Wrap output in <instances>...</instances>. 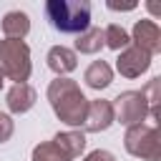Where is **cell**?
Wrapping results in <instances>:
<instances>
[{
  "mask_svg": "<svg viewBox=\"0 0 161 161\" xmlns=\"http://www.w3.org/2000/svg\"><path fill=\"white\" fill-rule=\"evenodd\" d=\"M48 101L53 113L60 123L68 126H83L88 113V98L83 96L80 86L70 78H55L48 83Z\"/></svg>",
  "mask_w": 161,
  "mask_h": 161,
  "instance_id": "1",
  "label": "cell"
},
{
  "mask_svg": "<svg viewBox=\"0 0 161 161\" xmlns=\"http://www.w3.org/2000/svg\"><path fill=\"white\" fill-rule=\"evenodd\" d=\"M45 18L58 33L80 35L91 28V3L88 0H48Z\"/></svg>",
  "mask_w": 161,
  "mask_h": 161,
  "instance_id": "2",
  "label": "cell"
},
{
  "mask_svg": "<svg viewBox=\"0 0 161 161\" xmlns=\"http://www.w3.org/2000/svg\"><path fill=\"white\" fill-rule=\"evenodd\" d=\"M123 146L131 156L143 161H158L161 158V126L153 123H136L126 128Z\"/></svg>",
  "mask_w": 161,
  "mask_h": 161,
  "instance_id": "3",
  "label": "cell"
},
{
  "mask_svg": "<svg viewBox=\"0 0 161 161\" xmlns=\"http://www.w3.org/2000/svg\"><path fill=\"white\" fill-rule=\"evenodd\" d=\"M0 70L5 78L15 80V83H25L30 78V48L25 40H15V38H5L0 40Z\"/></svg>",
  "mask_w": 161,
  "mask_h": 161,
  "instance_id": "4",
  "label": "cell"
},
{
  "mask_svg": "<svg viewBox=\"0 0 161 161\" xmlns=\"http://www.w3.org/2000/svg\"><path fill=\"white\" fill-rule=\"evenodd\" d=\"M111 106H113V118H118V123H123L126 128L143 123L148 118V101L141 91H123Z\"/></svg>",
  "mask_w": 161,
  "mask_h": 161,
  "instance_id": "5",
  "label": "cell"
},
{
  "mask_svg": "<svg viewBox=\"0 0 161 161\" xmlns=\"http://www.w3.org/2000/svg\"><path fill=\"white\" fill-rule=\"evenodd\" d=\"M151 68V55L143 53L141 48L136 45H128L121 50V55L116 58V70L123 75V78H138L141 73H146Z\"/></svg>",
  "mask_w": 161,
  "mask_h": 161,
  "instance_id": "6",
  "label": "cell"
},
{
  "mask_svg": "<svg viewBox=\"0 0 161 161\" xmlns=\"http://www.w3.org/2000/svg\"><path fill=\"white\" fill-rule=\"evenodd\" d=\"M113 121H116V118H113V106H111V101H103V98L88 101V113H86V121H83V128H86V131L101 133V131L111 128Z\"/></svg>",
  "mask_w": 161,
  "mask_h": 161,
  "instance_id": "7",
  "label": "cell"
},
{
  "mask_svg": "<svg viewBox=\"0 0 161 161\" xmlns=\"http://www.w3.org/2000/svg\"><path fill=\"white\" fill-rule=\"evenodd\" d=\"M133 45L141 48L148 55H156L161 50V30L153 20H136L133 25Z\"/></svg>",
  "mask_w": 161,
  "mask_h": 161,
  "instance_id": "8",
  "label": "cell"
},
{
  "mask_svg": "<svg viewBox=\"0 0 161 161\" xmlns=\"http://www.w3.org/2000/svg\"><path fill=\"white\" fill-rule=\"evenodd\" d=\"M35 101H38V93L28 83H15L5 96V103H8V108L13 113H28L35 106Z\"/></svg>",
  "mask_w": 161,
  "mask_h": 161,
  "instance_id": "9",
  "label": "cell"
},
{
  "mask_svg": "<svg viewBox=\"0 0 161 161\" xmlns=\"http://www.w3.org/2000/svg\"><path fill=\"white\" fill-rule=\"evenodd\" d=\"M48 68L58 75V78H63L65 73H70V70H75V65H78V55H75V50H70V48H65V45H53L50 50H48Z\"/></svg>",
  "mask_w": 161,
  "mask_h": 161,
  "instance_id": "10",
  "label": "cell"
},
{
  "mask_svg": "<svg viewBox=\"0 0 161 161\" xmlns=\"http://www.w3.org/2000/svg\"><path fill=\"white\" fill-rule=\"evenodd\" d=\"M83 80H86L88 88H93V91H103V88H108L111 80H113V70H111V65H108L106 60H93V63L86 68Z\"/></svg>",
  "mask_w": 161,
  "mask_h": 161,
  "instance_id": "11",
  "label": "cell"
},
{
  "mask_svg": "<svg viewBox=\"0 0 161 161\" xmlns=\"http://www.w3.org/2000/svg\"><path fill=\"white\" fill-rule=\"evenodd\" d=\"M53 143L68 156V158H75L86 151V133L83 131H60L53 136Z\"/></svg>",
  "mask_w": 161,
  "mask_h": 161,
  "instance_id": "12",
  "label": "cell"
},
{
  "mask_svg": "<svg viewBox=\"0 0 161 161\" xmlns=\"http://www.w3.org/2000/svg\"><path fill=\"white\" fill-rule=\"evenodd\" d=\"M30 30V18L28 13L23 10H10L3 15V33L5 38H15V40H23Z\"/></svg>",
  "mask_w": 161,
  "mask_h": 161,
  "instance_id": "13",
  "label": "cell"
},
{
  "mask_svg": "<svg viewBox=\"0 0 161 161\" xmlns=\"http://www.w3.org/2000/svg\"><path fill=\"white\" fill-rule=\"evenodd\" d=\"M101 48H103V30H101V28H88L86 33H80V35L75 38V50H78V53L93 55V53H98Z\"/></svg>",
  "mask_w": 161,
  "mask_h": 161,
  "instance_id": "14",
  "label": "cell"
},
{
  "mask_svg": "<svg viewBox=\"0 0 161 161\" xmlns=\"http://www.w3.org/2000/svg\"><path fill=\"white\" fill-rule=\"evenodd\" d=\"M103 45H108L111 50H123V48L131 45V38H128V33H126L121 25L111 23V25L103 30Z\"/></svg>",
  "mask_w": 161,
  "mask_h": 161,
  "instance_id": "15",
  "label": "cell"
},
{
  "mask_svg": "<svg viewBox=\"0 0 161 161\" xmlns=\"http://www.w3.org/2000/svg\"><path fill=\"white\" fill-rule=\"evenodd\" d=\"M33 161H70L53 141H43L33 148Z\"/></svg>",
  "mask_w": 161,
  "mask_h": 161,
  "instance_id": "16",
  "label": "cell"
},
{
  "mask_svg": "<svg viewBox=\"0 0 161 161\" xmlns=\"http://www.w3.org/2000/svg\"><path fill=\"white\" fill-rule=\"evenodd\" d=\"M13 131H15V123H13V118H10L8 113H3V111H0V143L10 141Z\"/></svg>",
  "mask_w": 161,
  "mask_h": 161,
  "instance_id": "17",
  "label": "cell"
},
{
  "mask_svg": "<svg viewBox=\"0 0 161 161\" xmlns=\"http://www.w3.org/2000/svg\"><path fill=\"white\" fill-rule=\"evenodd\" d=\"M83 161H116V156H113L111 151H106V148H96V151H91Z\"/></svg>",
  "mask_w": 161,
  "mask_h": 161,
  "instance_id": "18",
  "label": "cell"
},
{
  "mask_svg": "<svg viewBox=\"0 0 161 161\" xmlns=\"http://www.w3.org/2000/svg\"><path fill=\"white\" fill-rule=\"evenodd\" d=\"M106 5H108L111 10H133V8H136V3H133V0H131V3H116V0H108Z\"/></svg>",
  "mask_w": 161,
  "mask_h": 161,
  "instance_id": "19",
  "label": "cell"
},
{
  "mask_svg": "<svg viewBox=\"0 0 161 161\" xmlns=\"http://www.w3.org/2000/svg\"><path fill=\"white\" fill-rule=\"evenodd\" d=\"M3 83H5V75H3V70H0V88H3Z\"/></svg>",
  "mask_w": 161,
  "mask_h": 161,
  "instance_id": "20",
  "label": "cell"
}]
</instances>
